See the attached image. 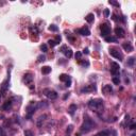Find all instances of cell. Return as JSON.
I'll list each match as a JSON object with an SVG mask.
<instances>
[{"instance_id": "1", "label": "cell", "mask_w": 136, "mask_h": 136, "mask_svg": "<svg viewBox=\"0 0 136 136\" xmlns=\"http://www.w3.org/2000/svg\"><path fill=\"white\" fill-rule=\"evenodd\" d=\"M95 126H96V123H95L94 120L92 118H89L88 116H85L84 122H83V124L81 126L80 130L82 133H88V132H90L92 129H95Z\"/></svg>"}, {"instance_id": "2", "label": "cell", "mask_w": 136, "mask_h": 136, "mask_svg": "<svg viewBox=\"0 0 136 136\" xmlns=\"http://www.w3.org/2000/svg\"><path fill=\"white\" fill-rule=\"evenodd\" d=\"M88 107L92 108V110H96L98 111L103 110V101L101 99H92L88 102Z\"/></svg>"}, {"instance_id": "3", "label": "cell", "mask_w": 136, "mask_h": 136, "mask_svg": "<svg viewBox=\"0 0 136 136\" xmlns=\"http://www.w3.org/2000/svg\"><path fill=\"white\" fill-rule=\"evenodd\" d=\"M43 94H44L48 99H51V100H54V99H56V98H58V92H56L55 90L49 89V88H47V89H44V90H43Z\"/></svg>"}, {"instance_id": "4", "label": "cell", "mask_w": 136, "mask_h": 136, "mask_svg": "<svg viewBox=\"0 0 136 136\" xmlns=\"http://www.w3.org/2000/svg\"><path fill=\"white\" fill-rule=\"evenodd\" d=\"M100 30H101V36H103V37L105 38L107 35H110V33H111V27L108 26L107 24H102L101 27H100Z\"/></svg>"}, {"instance_id": "5", "label": "cell", "mask_w": 136, "mask_h": 136, "mask_svg": "<svg viewBox=\"0 0 136 136\" xmlns=\"http://www.w3.org/2000/svg\"><path fill=\"white\" fill-rule=\"evenodd\" d=\"M119 71H120V66L118 63L116 62H113L111 64V72L114 74L115 77H118L119 76Z\"/></svg>"}, {"instance_id": "6", "label": "cell", "mask_w": 136, "mask_h": 136, "mask_svg": "<svg viewBox=\"0 0 136 136\" xmlns=\"http://www.w3.org/2000/svg\"><path fill=\"white\" fill-rule=\"evenodd\" d=\"M37 108H38L37 107V103H31L30 105H28V106H27V114H28V116H27V117L30 118Z\"/></svg>"}, {"instance_id": "7", "label": "cell", "mask_w": 136, "mask_h": 136, "mask_svg": "<svg viewBox=\"0 0 136 136\" xmlns=\"http://www.w3.org/2000/svg\"><path fill=\"white\" fill-rule=\"evenodd\" d=\"M9 84H10V76H9V78L2 83L1 86H0V92H1L2 95L5 94V92L9 89Z\"/></svg>"}, {"instance_id": "8", "label": "cell", "mask_w": 136, "mask_h": 136, "mask_svg": "<svg viewBox=\"0 0 136 136\" xmlns=\"http://www.w3.org/2000/svg\"><path fill=\"white\" fill-rule=\"evenodd\" d=\"M22 82L26 83V84H29L31 85L33 82V74L32 73H26L22 78Z\"/></svg>"}, {"instance_id": "9", "label": "cell", "mask_w": 136, "mask_h": 136, "mask_svg": "<svg viewBox=\"0 0 136 136\" xmlns=\"http://www.w3.org/2000/svg\"><path fill=\"white\" fill-rule=\"evenodd\" d=\"M110 54L113 58H117V60H119V61H122V54L120 53L119 51L115 50V49H110Z\"/></svg>"}, {"instance_id": "10", "label": "cell", "mask_w": 136, "mask_h": 136, "mask_svg": "<svg viewBox=\"0 0 136 136\" xmlns=\"http://www.w3.org/2000/svg\"><path fill=\"white\" fill-rule=\"evenodd\" d=\"M95 90H96V86L95 85H87L81 89V92L84 94V92H95Z\"/></svg>"}, {"instance_id": "11", "label": "cell", "mask_w": 136, "mask_h": 136, "mask_svg": "<svg viewBox=\"0 0 136 136\" xmlns=\"http://www.w3.org/2000/svg\"><path fill=\"white\" fill-rule=\"evenodd\" d=\"M76 32H78L79 34L83 36H89L90 35V31L88 30V28H81L79 30H76Z\"/></svg>"}, {"instance_id": "12", "label": "cell", "mask_w": 136, "mask_h": 136, "mask_svg": "<svg viewBox=\"0 0 136 136\" xmlns=\"http://www.w3.org/2000/svg\"><path fill=\"white\" fill-rule=\"evenodd\" d=\"M12 104H13L12 99H10V100H6L3 104H2V110H3V111L11 110V107H12Z\"/></svg>"}, {"instance_id": "13", "label": "cell", "mask_w": 136, "mask_h": 136, "mask_svg": "<svg viewBox=\"0 0 136 136\" xmlns=\"http://www.w3.org/2000/svg\"><path fill=\"white\" fill-rule=\"evenodd\" d=\"M122 48L126 52H132L134 50V48H133V46L131 45V43H124V44H122Z\"/></svg>"}, {"instance_id": "14", "label": "cell", "mask_w": 136, "mask_h": 136, "mask_svg": "<svg viewBox=\"0 0 136 136\" xmlns=\"http://www.w3.org/2000/svg\"><path fill=\"white\" fill-rule=\"evenodd\" d=\"M115 34H116L118 37H123L124 36V30L122 28H120V27H117V28L115 29Z\"/></svg>"}, {"instance_id": "15", "label": "cell", "mask_w": 136, "mask_h": 136, "mask_svg": "<svg viewBox=\"0 0 136 136\" xmlns=\"http://www.w3.org/2000/svg\"><path fill=\"white\" fill-rule=\"evenodd\" d=\"M71 80V78H70L68 74H65V73H62L60 76V81H62V82H68V81H70Z\"/></svg>"}, {"instance_id": "16", "label": "cell", "mask_w": 136, "mask_h": 136, "mask_svg": "<svg viewBox=\"0 0 136 136\" xmlns=\"http://www.w3.org/2000/svg\"><path fill=\"white\" fill-rule=\"evenodd\" d=\"M85 19H86V21H87L88 24H92V22L94 21V19H95V15L92 14V13H89V14L85 17Z\"/></svg>"}, {"instance_id": "17", "label": "cell", "mask_w": 136, "mask_h": 136, "mask_svg": "<svg viewBox=\"0 0 136 136\" xmlns=\"http://www.w3.org/2000/svg\"><path fill=\"white\" fill-rule=\"evenodd\" d=\"M105 42H107V43H117V37H115V36H106Z\"/></svg>"}, {"instance_id": "18", "label": "cell", "mask_w": 136, "mask_h": 136, "mask_svg": "<svg viewBox=\"0 0 136 136\" xmlns=\"http://www.w3.org/2000/svg\"><path fill=\"white\" fill-rule=\"evenodd\" d=\"M42 72H43V74H49L51 72V67L44 66V67L42 68Z\"/></svg>"}, {"instance_id": "19", "label": "cell", "mask_w": 136, "mask_h": 136, "mask_svg": "<svg viewBox=\"0 0 136 136\" xmlns=\"http://www.w3.org/2000/svg\"><path fill=\"white\" fill-rule=\"evenodd\" d=\"M76 111H77V105H76V104H71V105L69 106V110H68L69 114H70V115H73Z\"/></svg>"}, {"instance_id": "20", "label": "cell", "mask_w": 136, "mask_h": 136, "mask_svg": "<svg viewBox=\"0 0 136 136\" xmlns=\"http://www.w3.org/2000/svg\"><path fill=\"white\" fill-rule=\"evenodd\" d=\"M134 63H135V58H129L126 65H128L129 67H133V66H134Z\"/></svg>"}, {"instance_id": "21", "label": "cell", "mask_w": 136, "mask_h": 136, "mask_svg": "<svg viewBox=\"0 0 136 136\" xmlns=\"http://www.w3.org/2000/svg\"><path fill=\"white\" fill-rule=\"evenodd\" d=\"M103 92H105V94H111V92H113L111 85H105V86H104V87H103Z\"/></svg>"}, {"instance_id": "22", "label": "cell", "mask_w": 136, "mask_h": 136, "mask_svg": "<svg viewBox=\"0 0 136 136\" xmlns=\"http://www.w3.org/2000/svg\"><path fill=\"white\" fill-rule=\"evenodd\" d=\"M45 118H47V115H43V116H40L39 118L37 119V126H42V121H44Z\"/></svg>"}, {"instance_id": "23", "label": "cell", "mask_w": 136, "mask_h": 136, "mask_svg": "<svg viewBox=\"0 0 136 136\" xmlns=\"http://www.w3.org/2000/svg\"><path fill=\"white\" fill-rule=\"evenodd\" d=\"M96 136H110V132L108 131H101V132L97 133Z\"/></svg>"}, {"instance_id": "24", "label": "cell", "mask_w": 136, "mask_h": 136, "mask_svg": "<svg viewBox=\"0 0 136 136\" xmlns=\"http://www.w3.org/2000/svg\"><path fill=\"white\" fill-rule=\"evenodd\" d=\"M48 29H49L50 31H52V32H58V26H55V24H50Z\"/></svg>"}, {"instance_id": "25", "label": "cell", "mask_w": 136, "mask_h": 136, "mask_svg": "<svg viewBox=\"0 0 136 136\" xmlns=\"http://www.w3.org/2000/svg\"><path fill=\"white\" fill-rule=\"evenodd\" d=\"M64 53H65V55H66V58H70L72 56V50L71 49H66Z\"/></svg>"}, {"instance_id": "26", "label": "cell", "mask_w": 136, "mask_h": 136, "mask_svg": "<svg viewBox=\"0 0 136 136\" xmlns=\"http://www.w3.org/2000/svg\"><path fill=\"white\" fill-rule=\"evenodd\" d=\"M48 44H49V46H50L51 48H53L54 46H56V45H58L54 39H49V40H48Z\"/></svg>"}, {"instance_id": "27", "label": "cell", "mask_w": 136, "mask_h": 136, "mask_svg": "<svg viewBox=\"0 0 136 136\" xmlns=\"http://www.w3.org/2000/svg\"><path fill=\"white\" fill-rule=\"evenodd\" d=\"M37 61L39 63H42V62H44V61H46V56L44 55V54H40V55H38V58H37Z\"/></svg>"}, {"instance_id": "28", "label": "cell", "mask_w": 136, "mask_h": 136, "mask_svg": "<svg viewBox=\"0 0 136 136\" xmlns=\"http://www.w3.org/2000/svg\"><path fill=\"white\" fill-rule=\"evenodd\" d=\"M113 83H114V84H116V85H119V83H120L119 77H114V78H113Z\"/></svg>"}, {"instance_id": "29", "label": "cell", "mask_w": 136, "mask_h": 136, "mask_svg": "<svg viewBox=\"0 0 136 136\" xmlns=\"http://www.w3.org/2000/svg\"><path fill=\"white\" fill-rule=\"evenodd\" d=\"M40 50H42L43 52H47L48 51V46H47L46 44H43L42 46H40Z\"/></svg>"}, {"instance_id": "30", "label": "cell", "mask_w": 136, "mask_h": 136, "mask_svg": "<svg viewBox=\"0 0 136 136\" xmlns=\"http://www.w3.org/2000/svg\"><path fill=\"white\" fill-rule=\"evenodd\" d=\"M30 31H31V33L38 34V30H37V28H36V27H31V28H30Z\"/></svg>"}, {"instance_id": "31", "label": "cell", "mask_w": 136, "mask_h": 136, "mask_svg": "<svg viewBox=\"0 0 136 136\" xmlns=\"http://www.w3.org/2000/svg\"><path fill=\"white\" fill-rule=\"evenodd\" d=\"M24 136H33V133L30 130H26L24 131Z\"/></svg>"}, {"instance_id": "32", "label": "cell", "mask_w": 136, "mask_h": 136, "mask_svg": "<svg viewBox=\"0 0 136 136\" xmlns=\"http://www.w3.org/2000/svg\"><path fill=\"white\" fill-rule=\"evenodd\" d=\"M81 56H82V53L78 51V52L76 53V60H81Z\"/></svg>"}, {"instance_id": "33", "label": "cell", "mask_w": 136, "mask_h": 136, "mask_svg": "<svg viewBox=\"0 0 136 136\" xmlns=\"http://www.w3.org/2000/svg\"><path fill=\"white\" fill-rule=\"evenodd\" d=\"M0 136H5V132H4L3 128H1V126H0Z\"/></svg>"}, {"instance_id": "34", "label": "cell", "mask_w": 136, "mask_h": 136, "mask_svg": "<svg viewBox=\"0 0 136 136\" xmlns=\"http://www.w3.org/2000/svg\"><path fill=\"white\" fill-rule=\"evenodd\" d=\"M129 128H130V129H131V130H134V129L136 128V124L134 123V122H132V123H131V124H130V126H129Z\"/></svg>"}, {"instance_id": "35", "label": "cell", "mask_w": 136, "mask_h": 136, "mask_svg": "<svg viewBox=\"0 0 136 136\" xmlns=\"http://www.w3.org/2000/svg\"><path fill=\"white\" fill-rule=\"evenodd\" d=\"M110 4H113V5H115V6H119V3H118V2L112 1V0H110Z\"/></svg>"}, {"instance_id": "36", "label": "cell", "mask_w": 136, "mask_h": 136, "mask_svg": "<svg viewBox=\"0 0 136 136\" xmlns=\"http://www.w3.org/2000/svg\"><path fill=\"white\" fill-rule=\"evenodd\" d=\"M66 131H67V133H68V134H69V133L71 132V131H72V126H71V124L67 126V130H66Z\"/></svg>"}, {"instance_id": "37", "label": "cell", "mask_w": 136, "mask_h": 136, "mask_svg": "<svg viewBox=\"0 0 136 136\" xmlns=\"http://www.w3.org/2000/svg\"><path fill=\"white\" fill-rule=\"evenodd\" d=\"M104 15H105V17L110 16V11H108L107 9H105V10H104Z\"/></svg>"}, {"instance_id": "38", "label": "cell", "mask_w": 136, "mask_h": 136, "mask_svg": "<svg viewBox=\"0 0 136 136\" xmlns=\"http://www.w3.org/2000/svg\"><path fill=\"white\" fill-rule=\"evenodd\" d=\"M61 39H62V38H61V36H60V35H58V36H56V39H55V42H56V44H60V42H61Z\"/></svg>"}, {"instance_id": "39", "label": "cell", "mask_w": 136, "mask_h": 136, "mask_svg": "<svg viewBox=\"0 0 136 136\" xmlns=\"http://www.w3.org/2000/svg\"><path fill=\"white\" fill-rule=\"evenodd\" d=\"M66 49H67V47L66 46H62V47H61V52H63V53H64V52H65V50H66Z\"/></svg>"}, {"instance_id": "40", "label": "cell", "mask_w": 136, "mask_h": 136, "mask_svg": "<svg viewBox=\"0 0 136 136\" xmlns=\"http://www.w3.org/2000/svg\"><path fill=\"white\" fill-rule=\"evenodd\" d=\"M81 64H82L83 66H88V65H89V63H88V62H82Z\"/></svg>"}, {"instance_id": "41", "label": "cell", "mask_w": 136, "mask_h": 136, "mask_svg": "<svg viewBox=\"0 0 136 136\" xmlns=\"http://www.w3.org/2000/svg\"><path fill=\"white\" fill-rule=\"evenodd\" d=\"M83 53H86V54H88V49H87V48H85L84 50H83Z\"/></svg>"}, {"instance_id": "42", "label": "cell", "mask_w": 136, "mask_h": 136, "mask_svg": "<svg viewBox=\"0 0 136 136\" xmlns=\"http://www.w3.org/2000/svg\"><path fill=\"white\" fill-rule=\"evenodd\" d=\"M0 98H1V96H0Z\"/></svg>"}]
</instances>
